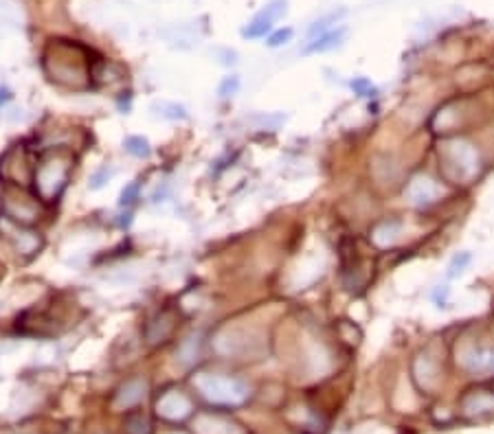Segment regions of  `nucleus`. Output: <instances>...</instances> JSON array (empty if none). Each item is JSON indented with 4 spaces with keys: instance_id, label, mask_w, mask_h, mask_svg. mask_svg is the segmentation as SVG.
I'll list each match as a JSON object with an SVG mask.
<instances>
[{
    "instance_id": "obj_15",
    "label": "nucleus",
    "mask_w": 494,
    "mask_h": 434,
    "mask_svg": "<svg viewBox=\"0 0 494 434\" xmlns=\"http://www.w3.org/2000/svg\"><path fill=\"white\" fill-rule=\"evenodd\" d=\"M400 228H402V224H400L397 220H385V222H380L378 226H375L373 241L378 246H389V244H393L395 237L400 235Z\"/></svg>"
},
{
    "instance_id": "obj_26",
    "label": "nucleus",
    "mask_w": 494,
    "mask_h": 434,
    "mask_svg": "<svg viewBox=\"0 0 494 434\" xmlns=\"http://www.w3.org/2000/svg\"><path fill=\"white\" fill-rule=\"evenodd\" d=\"M110 176H112V172H110L108 167L99 169V172H95V174H92V178H90V189H101L108 182Z\"/></svg>"
},
{
    "instance_id": "obj_16",
    "label": "nucleus",
    "mask_w": 494,
    "mask_h": 434,
    "mask_svg": "<svg viewBox=\"0 0 494 434\" xmlns=\"http://www.w3.org/2000/svg\"><path fill=\"white\" fill-rule=\"evenodd\" d=\"M248 123L257 126L260 130H277L281 123L286 121V114H264V112H257L253 116H246Z\"/></svg>"
},
{
    "instance_id": "obj_4",
    "label": "nucleus",
    "mask_w": 494,
    "mask_h": 434,
    "mask_svg": "<svg viewBox=\"0 0 494 434\" xmlns=\"http://www.w3.org/2000/svg\"><path fill=\"white\" fill-rule=\"evenodd\" d=\"M156 413L168 421H182L192 415V401L182 391H165L156 401Z\"/></svg>"
},
{
    "instance_id": "obj_14",
    "label": "nucleus",
    "mask_w": 494,
    "mask_h": 434,
    "mask_svg": "<svg viewBox=\"0 0 494 434\" xmlns=\"http://www.w3.org/2000/svg\"><path fill=\"white\" fill-rule=\"evenodd\" d=\"M345 13H347V9H334V11H329V13L321 16L319 20H314V22L310 24L308 35L314 40V38H319V35H323V33H327V31H332V29L336 27V24L345 18Z\"/></svg>"
},
{
    "instance_id": "obj_25",
    "label": "nucleus",
    "mask_w": 494,
    "mask_h": 434,
    "mask_svg": "<svg viewBox=\"0 0 494 434\" xmlns=\"http://www.w3.org/2000/svg\"><path fill=\"white\" fill-rule=\"evenodd\" d=\"M290 38H292V29H279V31H275L270 38H268V46L270 48H277V46H284V44H288L290 42Z\"/></svg>"
},
{
    "instance_id": "obj_11",
    "label": "nucleus",
    "mask_w": 494,
    "mask_h": 434,
    "mask_svg": "<svg viewBox=\"0 0 494 434\" xmlns=\"http://www.w3.org/2000/svg\"><path fill=\"white\" fill-rule=\"evenodd\" d=\"M13 241H16V248L22 255H35L42 248V237L35 230L29 228H20L13 226Z\"/></svg>"
},
{
    "instance_id": "obj_12",
    "label": "nucleus",
    "mask_w": 494,
    "mask_h": 434,
    "mask_svg": "<svg viewBox=\"0 0 494 434\" xmlns=\"http://www.w3.org/2000/svg\"><path fill=\"white\" fill-rule=\"evenodd\" d=\"M172 329H174V321H172V316L168 311H163V313H158V316L154 318V321H150V325H148V340L152 343V345H156V343H163L165 338H168L170 333H172Z\"/></svg>"
},
{
    "instance_id": "obj_17",
    "label": "nucleus",
    "mask_w": 494,
    "mask_h": 434,
    "mask_svg": "<svg viewBox=\"0 0 494 434\" xmlns=\"http://www.w3.org/2000/svg\"><path fill=\"white\" fill-rule=\"evenodd\" d=\"M466 410L470 415L475 413H490V410H494V395H488V393H477L473 397L466 399Z\"/></svg>"
},
{
    "instance_id": "obj_7",
    "label": "nucleus",
    "mask_w": 494,
    "mask_h": 434,
    "mask_svg": "<svg viewBox=\"0 0 494 434\" xmlns=\"http://www.w3.org/2000/svg\"><path fill=\"white\" fill-rule=\"evenodd\" d=\"M461 365L470 375H492L494 373V347H473L461 357Z\"/></svg>"
},
{
    "instance_id": "obj_23",
    "label": "nucleus",
    "mask_w": 494,
    "mask_h": 434,
    "mask_svg": "<svg viewBox=\"0 0 494 434\" xmlns=\"http://www.w3.org/2000/svg\"><path fill=\"white\" fill-rule=\"evenodd\" d=\"M240 90V77H224L222 79V84H220V88H218V94L220 96H233L235 92Z\"/></svg>"
},
{
    "instance_id": "obj_3",
    "label": "nucleus",
    "mask_w": 494,
    "mask_h": 434,
    "mask_svg": "<svg viewBox=\"0 0 494 434\" xmlns=\"http://www.w3.org/2000/svg\"><path fill=\"white\" fill-rule=\"evenodd\" d=\"M446 160L451 162L449 167L461 180L473 178L479 172V156L473 145H468V143H461V140L451 143L449 148H446Z\"/></svg>"
},
{
    "instance_id": "obj_10",
    "label": "nucleus",
    "mask_w": 494,
    "mask_h": 434,
    "mask_svg": "<svg viewBox=\"0 0 494 434\" xmlns=\"http://www.w3.org/2000/svg\"><path fill=\"white\" fill-rule=\"evenodd\" d=\"M196 432L198 434H242L235 423L222 417H214V415H202L196 423Z\"/></svg>"
},
{
    "instance_id": "obj_24",
    "label": "nucleus",
    "mask_w": 494,
    "mask_h": 434,
    "mask_svg": "<svg viewBox=\"0 0 494 434\" xmlns=\"http://www.w3.org/2000/svg\"><path fill=\"white\" fill-rule=\"evenodd\" d=\"M138 182H130L124 191H121V200H119V204L121 206H130V204H134L136 200H138Z\"/></svg>"
},
{
    "instance_id": "obj_8",
    "label": "nucleus",
    "mask_w": 494,
    "mask_h": 434,
    "mask_svg": "<svg viewBox=\"0 0 494 434\" xmlns=\"http://www.w3.org/2000/svg\"><path fill=\"white\" fill-rule=\"evenodd\" d=\"M146 395H148V379L132 377L126 384H121L119 391L114 393V408L116 410H130L143 401Z\"/></svg>"
},
{
    "instance_id": "obj_1",
    "label": "nucleus",
    "mask_w": 494,
    "mask_h": 434,
    "mask_svg": "<svg viewBox=\"0 0 494 434\" xmlns=\"http://www.w3.org/2000/svg\"><path fill=\"white\" fill-rule=\"evenodd\" d=\"M194 384L200 395L214 406H238L248 397V386L231 375L202 373L194 379Z\"/></svg>"
},
{
    "instance_id": "obj_6",
    "label": "nucleus",
    "mask_w": 494,
    "mask_h": 434,
    "mask_svg": "<svg viewBox=\"0 0 494 434\" xmlns=\"http://www.w3.org/2000/svg\"><path fill=\"white\" fill-rule=\"evenodd\" d=\"M439 196H441V187H439L431 176H424V174L415 176V178L407 184V189H405V198H407L413 206H429V204H433Z\"/></svg>"
},
{
    "instance_id": "obj_27",
    "label": "nucleus",
    "mask_w": 494,
    "mask_h": 434,
    "mask_svg": "<svg viewBox=\"0 0 494 434\" xmlns=\"http://www.w3.org/2000/svg\"><path fill=\"white\" fill-rule=\"evenodd\" d=\"M124 220H119V224H121V228H128L130 224H132V215L130 213H126V215H121Z\"/></svg>"
},
{
    "instance_id": "obj_29",
    "label": "nucleus",
    "mask_w": 494,
    "mask_h": 434,
    "mask_svg": "<svg viewBox=\"0 0 494 434\" xmlns=\"http://www.w3.org/2000/svg\"><path fill=\"white\" fill-rule=\"evenodd\" d=\"M174 434H182V432H174Z\"/></svg>"
},
{
    "instance_id": "obj_19",
    "label": "nucleus",
    "mask_w": 494,
    "mask_h": 434,
    "mask_svg": "<svg viewBox=\"0 0 494 434\" xmlns=\"http://www.w3.org/2000/svg\"><path fill=\"white\" fill-rule=\"evenodd\" d=\"M124 145H126V152L132 154V156H136V158H148L152 154L150 143L143 136H128Z\"/></svg>"
},
{
    "instance_id": "obj_28",
    "label": "nucleus",
    "mask_w": 494,
    "mask_h": 434,
    "mask_svg": "<svg viewBox=\"0 0 494 434\" xmlns=\"http://www.w3.org/2000/svg\"><path fill=\"white\" fill-rule=\"evenodd\" d=\"M9 96H11V94H9V90H7V88H0V106H3V104L9 99Z\"/></svg>"
},
{
    "instance_id": "obj_21",
    "label": "nucleus",
    "mask_w": 494,
    "mask_h": 434,
    "mask_svg": "<svg viewBox=\"0 0 494 434\" xmlns=\"http://www.w3.org/2000/svg\"><path fill=\"white\" fill-rule=\"evenodd\" d=\"M351 90H354L358 96H367V99H371V96L378 94V90H375V86H373L367 77H356V79H351Z\"/></svg>"
},
{
    "instance_id": "obj_22",
    "label": "nucleus",
    "mask_w": 494,
    "mask_h": 434,
    "mask_svg": "<svg viewBox=\"0 0 494 434\" xmlns=\"http://www.w3.org/2000/svg\"><path fill=\"white\" fill-rule=\"evenodd\" d=\"M128 434H150V421L143 415H132L126 423Z\"/></svg>"
},
{
    "instance_id": "obj_9",
    "label": "nucleus",
    "mask_w": 494,
    "mask_h": 434,
    "mask_svg": "<svg viewBox=\"0 0 494 434\" xmlns=\"http://www.w3.org/2000/svg\"><path fill=\"white\" fill-rule=\"evenodd\" d=\"M347 35V27H336L332 31H327L319 38H314L308 46L303 48V53L305 55H310V53H327V51H332V48L341 46L343 40Z\"/></svg>"
},
{
    "instance_id": "obj_20",
    "label": "nucleus",
    "mask_w": 494,
    "mask_h": 434,
    "mask_svg": "<svg viewBox=\"0 0 494 434\" xmlns=\"http://www.w3.org/2000/svg\"><path fill=\"white\" fill-rule=\"evenodd\" d=\"M470 263H473V255H470L468 250L457 252V255L451 259V263H449V272H446V277H449V279H457V277H461Z\"/></svg>"
},
{
    "instance_id": "obj_5",
    "label": "nucleus",
    "mask_w": 494,
    "mask_h": 434,
    "mask_svg": "<svg viewBox=\"0 0 494 434\" xmlns=\"http://www.w3.org/2000/svg\"><path fill=\"white\" fill-rule=\"evenodd\" d=\"M286 13V0H273V3H268L260 13H257L251 24L244 29V38H264L270 29H273V24Z\"/></svg>"
},
{
    "instance_id": "obj_2",
    "label": "nucleus",
    "mask_w": 494,
    "mask_h": 434,
    "mask_svg": "<svg viewBox=\"0 0 494 434\" xmlns=\"http://www.w3.org/2000/svg\"><path fill=\"white\" fill-rule=\"evenodd\" d=\"M70 176V160L66 156H51L44 158L33 172L35 193L44 202H53L60 198Z\"/></svg>"
},
{
    "instance_id": "obj_18",
    "label": "nucleus",
    "mask_w": 494,
    "mask_h": 434,
    "mask_svg": "<svg viewBox=\"0 0 494 434\" xmlns=\"http://www.w3.org/2000/svg\"><path fill=\"white\" fill-rule=\"evenodd\" d=\"M152 110L156 114H160L163 118H172V121H178V118L185 121L187 118V110L182 106H178V104H172V101H156L152 106Z\"/></svg>"
},
{
    "instance_id": "obj_13",
    "label": "nucleus",
    "mask_w": 494,
    "mask_h": 434,
    "mask_svg": "<svg viewBox=\"0 0 494 434\" xmlns=\"http://www.w3.org/2000/svg\"><path fill=\"white\" fill-rule=\"evenodd\" d=\"M200 347H202V335L200 333H194V335L187 338V340L178 349V362H180V365L182 367L196 365V362L200 360Z\"/></svg>"
}]
</instances>
